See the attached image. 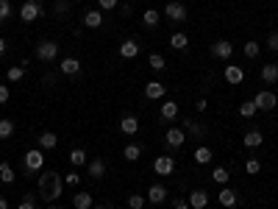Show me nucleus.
<instances>
[{"mask_svg": "<svg viewBox=\"0 0 278 209\" xmlns=\"http://www.w3.org/2000/svg\"><path fill=\"white\" fill-rule=\"evenodd\" d=\"M164 17H167V20H173V23H184V20H186V6H184V3H178V0L167 3Z\"/></svg>", "mask_w": 278, "mask_h": 209, "instance_id": "obj_7", "label": "nucleus"}, {"mask_svg": "<svg viewBox=\"0 0 278 209\" xmlns=\"http://www.w3.org/2000/svg\"><path fill=\"white\" fill-rule=\"evenodd\" d=\"M97 6H100V11H112L117 9V0H97Z\"/></svg>", "mask_w": 278, "mask_h": 209, "instance_id": "obj_42", "label": "nucleus"}, {"mask_svg": "<svg viewBox=\"0 0 278 209\" xmlns=\"http://www.w3.org/2000/svg\"><path fill=\"white\" fill-rule=\"evenodd\" d=\"M211 56H214V59L228 61L231 56H234V45L228 42V39H217V42L211 45Z\"/></svg>", "mask_w": 278, "mask_h": 209, "instance_id": "obj_6", "label": "nucleus"}, {"mask_svg": "<svg viewBox=\"0 0 278 209\" xmlns=\"http://www.w3.org/2000/svg\"><path fill=\"white\" fill-rule=\"evenodd\" d=\"M267 48L270 51H278V31H273V34L267 36Z\"/></svg>", "mask_w": 278, "mask_h": 209, "instance_id": "obj_45", "label": "nucleus"}, {"mask_svg": "<svg viewBox=\"0 0 278 209\" xmlns=\"http://www.w3.org/2000/svg\"><path fill=\"white\" fill-rule=\"evenodd\" d=\"M142 145H137V142H128V145H125V148H122V157L128 159V162H137L139 157H142Z\"/></svg>", "mask_w": 278, "mask_h": 209, "instance_id": "obj_24", "label": "nucleus"}, {"mask_svg": "<svg viewBox=\"0 0 278 209\" xmlns=\"http://www.w3.org/2000/svg\"><path fill=\"white\" fill-rule=\"evenodd\" d=\"M56 145H59V137H56L53 131H42V134H39V148L42 151H53Z\"/></svg>", "mask_w": 278, "mask_h": 209, "instance_id": "obj_19", "label": "nucleus"}, {"mask_svg": "<svg viewBox=\"0 0 278 209\" xmlns=\"http://www.w3.org/2000/svg\"><path fill=\"white\" fill-rule=\"evenodd\" d=\"M70 165L72 167H84L87 165V151H81V148L70 151Z\"/></svg>", "mask_w": 278, "mask_h": 209, "instance_id": "obj_30", "label": "nucleus"}, {"mask_svg": "<svg viewBox=\"0 0 278 209\" xmlns=\"http://www.w3.org/2000/svg\"><path fill=\"white\" fill-rule=\"evenodd\" d=\"M137 53H139V42H137V39H125V42L120 45V56H122V59H134Z\"/></svg>", "mask_w": 278, "mask_h": 209, "instance_id": "obj_20", "label": "nucleus"}, {"mask_svg": "<svg viewBox=\"0 0 278 209\" xmlns=\"http://www.w3.org/2000/svg\"><path fill=\"white\" fill-rule=\"evenodd\" d=\"M206 98H200V101H198V104H195V109H198V112H206Z\"/></svg>", "mask_w": 278, "mask_h": 209, "instance_id": "obj_49", "label": "nucleus"}, {"mask_svg": "<svg viewBox=\"0 0 278 209\" xmlns=\"http://www.w3.org/2000/svg\"><path fill=\"white\" fill-rule=\"evenodd\" d=\"M6 48H9V45H6V39H3V36H0V56L6 53Z\"/></svg>", "mask_w": 278, "mask_h": 209, "instance_id": "obj_50", "label": "nucleus"}, {"mask_svg": "<svg viewBox=\"0 0 278 209\" xmlns=\"http://www.w3.org/2000/svg\"><path fill=\"white\" fill-rule=\"evenodd\" d=\"M23 165H25V170H31V173H36V170H42L45 167V151H28L25 157H23Z\"/></svg>", "mask_w": 278, "mask_h": 209, "instance_id": "obj_5", "label": "nucleus"}, {"mask_svg": "<svg viewBox=\"0 0 278 209\" xmlns=\"http://www.w3.org/2000/svg\"><path fill=\"white\" fill-rule=\"evenodd\" d=\"M72 207L75 209H89L92 207V195H89V192H75V195H72Z\"/></svg>", "mask_w": 278, "mask_h": 209, "instance_id": "obj_26", "label": "nucleus"}, {"mask_svg": "<svg viewBox=\"0 0 278 209\" xmlns=\"http://www.w3.org/2000/svg\"><path fill=\"white\" fill-rule=\"evenodd\" d=\"M84 26L87 28H100L103 26V11L100 9H89L87 14H84Z\"/></svg>", "mask_w": 278, "mask_h": 209, "instance_id": "obj_14", "label": "nucleus"}, {"mask_svg": "<svg viewBox=\"0 0 278 209\" xmlns=\"http://www.w3.org/2000/svg\"><path fill=\"white\" fill-rule=\"evenodd\" d=\"M242 78H245L242 67H236V64H228L226 67V81L228 84H242Z\"/></svg>", "mask_w": 278, "mask_h": 209, "instance_id": "obj_22", "label": "nucleus"}, {"mask_svg": "<svg viewBox=\"0 0 278 209\" xmlns=\"http://www.w3.org/2000/svg\"><path fill=\"white\" fill-rule=\"evenodd\" d=\"M36 59H39V61H56V59H59V45L53 42V39H42V42H36Z\"/></svg>", "mask_w": 278, "mask_h": 209, "instance_id": "obj_2", "label": "nucleus"}, {"mask_svg": "<svg viewBox=\"0 0 278 209\" xmlns=\"http://www.w3.org/2000/svg\"><path fill=\"white\" fill-rule=\"evenodd\" d=\"M245 170H248L251 176L261 173V162H259V159H248V162H245Z\"/></svg>", "mask_w": 278, "mask_h": 209, "instance_id": "obj_39", "label": "nucleus"}, {"mask_svg": "<svg viewBox=\"0 0 278 209\" xmlns=\"http://www.w3.org/2000/svg\"><path fill=\"white\" fill-rule=\"evenodd\" d=\"M148 198L145 195H128V209H145Z\"/></svg>", "mask_w": 278, "mask_h": 209, "instance_id": "obj_35", "label": "nucleus"}, {"mask_svg": "<svg viewBox=\"0 0 278 209\" xmlns=\"http://www.w3.org/2000/svg\"><path fill=\"white\" fill-rule=\"evenodd\" d=\"M61 190H64V179H61L56 170H45V173H39V195H42L45 201L61 198Z\"/></svg>", "mask_w": 278, "mask_h": 209, "instance_id": "obj_1", "label": "nucleus"}, {"mask_svg": "<svg viewBox=\"0 0 278 209\" xmlns=\"http://www.w3.org/2000/svg\"><path fill=\"white\" fill-rule=\"evenodd\" d=\"M59 70L64 73V76H78L81 73V61L75 59V56H67V59H61Z\"/></svg>", "mask_w": 278, "mask_h": 209, "instance_id": "obj_12", "label": "nucleus"}, {"mask_svg": "<svg viewBox=\"0 0 278 209\" xmlns=\"http://www.w3.org/2000/svg\"><path fill=\"white\" fill-rule=\"evenodd\" d=\"M42 84H45V87H56V76H53V73H47V76L42 78Z\"/></svg>", "mask_w": 278, "mask_h": 209, "instance_id": "obj_47", "label": "nucleus"}, {"mask_svg": "<svg viewBox=\"0 0 278 209\" xmlns=\"http://www.w3.org/2000/svg\"><path fill=\"white\" fill-rule=\"evenodd\" d=\"M11 17V3L9 0H0V23H6Z\"/></svg>", "mask_w": 278, "mask_h": 209, "instance_id": "obj_41", "label": "nucleus"}, {"mask_svg": "<svg viewBox=\"0 0 278 209\" xmlns=\"http://www.w3.org/2000/svg\"><path fill=\"white\" fill-rule=\"evenodd\" d=\"M181 129H186V134H189V137H195V139H203L206 137V126H203V123H198V120H192V117H184V126Z\"/></svg>", "mask_w": 278, "mask_h": 209, "instance_id": "obj_8", "label": "nucleus"}, {"mask_svg": "<svg viewBox=\"0 0 278 209\" xmlns=\"http://www.w3.org/2000/svg\"><path fill=\"white\" fill-rule=\"evenodd\" d=\"M153 170H156L159 176H173V170H175L173 157H159L156 162H153Z\"/></svg>", "mask_w": 278, "mask_h": 209, "instance_id": "obj_11", "label": "nucleus"}, {"mask_svg": "<svg viewBox=\"0 0 278 209\" xmlns=\"http://www.w3.org/2000/svg\"><path fill=\"white\" fill-rule=\"evenodd\" d=\"M0 209H9V201L6 198H0Z\"/></svg>", "mask_w": 278, "mask_h": 209, "instance_id": "obj_51", "label": "nucleus"}, {"mask_svg": "<svg viewBox=\"0 0 278 209\" xmlns=\"http://www.w3.org/2000/svg\"><path fill=\"white\" fill-rule=\"evenodd\" d=\"M170 45H173L175 51H186V45H189V39H186V34H181V31H175V34L170 36Z\"/></svg>", "mask_w": 278, "mask_h": 209, "instance_id": "obj_31", "label": "nucleus"}, {"mask_svg": "<svg viewBox=\"0 0 278 209\" xmlns=\"http://www.w3.org/2000/svg\"><path fill=\"white\" fill-rule=\"evenodd\" d=\"M148 64H150L153 70H164V64H167V61H164V56H159V53H150Z\"/></svg>", "mask_w": 278, "mask_h": 209, "instance_id": "obj_38", "label": "nucleus"}, {"mask_svg": "<svg viewBox=\"0 0 278 209\" xmlns=\"http://www.w3.org/2000/svg\"><path fill=\"white\" fill-rule=\"evenodd\" d=\"M173 209H192V207H189V201L178 198V201H175V204H173Z\"/></svg>", "mask_w": 278, "mask_h": 209, "instance_id": "obj_48", "label": "nucleus"}, {"mask_svg": "<svg viewBox=\"0 0 278 209\" xmlns=\"http://www.w3.org/2000/svg\"><path fill=\"white\" fill-rule=\"evenodd\" d=\"M184 139H186V131L184 129H167V134H164L167 148H181Z\"/></svg>", "mask_w": 278, "mask_h": 209, "instance_id": "obj_9", "label": "nucleus"}, {"mask_svg": "<svg viewBox=\"0 0 278 209\" xmlns=\"http://www.w3.org/2000/svg\"><path fill=\"white\" fill-rule=\"evenodd\" d=\"M95 209H109V207H106V204H100V207H95Z\"/></svg>", "mask_w": 278, "mask_h": 209, "instance_id": "obj_52", "label": "nucleus"}, {"mask_svg": "<svg viewBox=\"0 0 278 209\" xmlns=\"http://www.w3.org/2000/svg\"><path fill=\"white\" fill-rule=\"evenodd\" d=\"M9 98H11V89L6 87V84H0V104H6Z\"/></svg>", "mask_w": 278, "mask_h": 209, "instance_id": "obj_46", "label": "nucleus"}, {"mask_svg": "<svg viewBox=\"0 0 278 209\" xmlns=\"http://www.w3.org/2000/svg\"><path fill=\"white\" fill-rule=\"evenodd\" d=\"M53 11H56V17H59V20H61V17H67V11H70V0H59Z\"/></svg>", "mask_w": 278, "mask_h": 209, "instance_id": "obj_40", "label": "nucleus"}, {"mask_svg": "<svg viewBox=\"0 0 278 209\" xmlns=\"http://www.w3.org/2000/svg\"><path fill=\"white\" fill-rule=\"evenodd\" d=\"M211 159H214V154H211V148H206V145H200V148L195 151V162H198V165H208Z\"/></svg>", "mask_w": 278, "mask_h": 209, "instance_id": "obj_29", "label": "nucleus"}, {"mask_svg": "<svg viewBox=\"0 0 278 209\" xmlns=\"http://www.w3.org/2000/svg\"><path fill=\"white\" fill-rule=\"evenodd\" d=\"M159 20H162V14H159L156 9H145V14H142V23H145V28H156Z\"/></svg>", "mask_w": 278, "mask_h": 209, "instance_id": "obj_28", "label": "nucleus"}, {"mask_svg": "<svg viewBox=\"0 0 278 209\" xmlns=\"http://www.w3.org/2000/svg\"><path fill=\"white\" fill-rule=\"evenodd\" d=\"M42 17V3L39 0H25L23 9H20V20L23 23H34V20Z\"/></svg>", "mask_w": 278, "mask_h": 209, "instance_id": "obj_3", "label": "nucleus"}, {"mask_svg": "<svg viewBox=\"0 0 278 209\" xmlns=\"http://www.w3.org/2000/svg\"><path fill=\"white\" fill-rule=\"evenodd\" d=\"M261 81H264V84H276L278 81V64H264V67H261Z\"/></svg>", "mask_w": 278, "mask_h": 209, "instance_id": "obj_25", "label": "nucleus"}, {"mask_svg": "<svg viewBox=\"0 0 278 209\" xmlns=\"http://www.w3.org/2000/svg\"><path fill=\"white\" fill-rule=\"evenodd\" d=\"M175 117H178V104H175V101H164V104H162V120L173 123Z\"/></svg>", "mask_w": 278, "mask_h": 209, "instance_id": "obj_18", "label": "nucleus"}, {"mask_svg": "<svg viewBox=\"0 0 278 209\" xmlns=\"http://www.w3.org/2000/svg\"><path fill=\"white\" fill-rule=\"evenodd\" d=\"M236 192L231 190V187H223V190H220V204H223V207L226 209H231V207H236Z\"/></svg>", "mask_w": 278, "mask_h": 209, "instance_id": "obj_23", "label": "nucleus"}, {"mask_svg": "<svg viewBox=\"0 0 278 209\" xmlns=\"http://www.w3.org/2000/svg\"><path fill=\"white\" fill-rule=\"evenodd\" d=\"M211 179H214V182H217V184H228V179H231V173H228L226 167H214V170H211Z\"/></svg>", "mask_w": 278, "mask_h": 209, "instance_id": "obj_34", "label": "nucleus"}, {"mask_svg": "<svg viewBox=\"0 0 278 209\" xmlns=\"http://www.w3.org/2000/svg\"><path fill=\"white\" fill-rule=\"evenodd\" d=\"M145 198L150 201V204H164V198H167V187H162V184H153L148 190V195Z\"/></svg>", "mask_w": 278, "mask_h": 209, "instance_id": "obj_17", "label": "nucleus"}, {"mask_svg": "<svg viewBox=\"0 0 278 209\" xmlns=\"http://www.w3.org/2000/svg\"><path fill=\"white\" fill-rule=\"evenodd\" d=\"M242 51H245V56H248V59H256V56H259V51H261V48H259V42H256V39H248V42H245V48H242Z\"/></svg>", "mask_w": 278, "mask_h": 209, "instance_id": "obj_33", "label": "nucleus"}, {"mask_svg": "<svg viewBox=\"0 0 278 209\" xmlns=\"http://www.w3.org/2000/svg\"><path fill=\"white\" fill-rule=\"evenodd\" d=\"M189 207L192 209H206L208 207V192L206 190H195L189 195Z\"/></svg>", "mask_w": 278, "mask_h": 209, "instance_id": "obj_16", "label": "nucleus"}, {"mask_svg": "<svg viewBox=\"0 0 278 209\" xmlns=\"http://www.w3.org/2000/svg\"><path fill=\"white\" fill-rule=\"evenodd\" d=\"M23 76H25V67H23V64H14V67L6 70V78H9L11 84H14V81H20Z\"/></svg>", "mask_w": 278, "mask_h": 209, "instance_id": "obj_32", "label": "nucleus"}, {"mask_svg": "<svg viewBox=\"0 0 278 209\" xmlns=\"http://www.w3.org/2000/svg\"><path fill=\"white\" fill-rule=\"evenodd\" d=\"M164 95H167V87L162 84V81H148V84H145V98H150V101H162Z\"/></svg>", "mask_w": 278, "mask_h": 209, "instance_id": "obj_10", "label": "nucleus"}, {"mask_svg": "<svg viewBox=\"0 0 278 209\" xmlns=\"http://www.w3.org/2000/svg\"><path fill=\"white\" fill-rule=\"evenodd\" d=\"M120 131L125 134V137H134V134L139 131V120L134 117V114H125V117L120 120Z\"/></svg>", "mask_w": 278, "mask_h": 209, "instance_id": "obj_13", "label": "nucleus"}, {"mask_svg": "<svg viewBox=\"0 0 278 209\" xmlns=\"http://www.w3.org/2000/svg\"><path fill=\"white\" fill-rule=\"evenodd\" d=\"M78 182H81V176L75 173V170H72V173H67V176H64V184H70V187H75V184H78Z\"/></svg>", "mask_w": 278, "mask_h": 209, "instance_id": "obj_44", "label": "nucleus"}, {"mask_svg": "<svg viewBox=\"0 0 278 209\" xmlns=\"http://www.w3.org/2000/svg\"><path fill=\"white\" fill-rule=\"evenodd\" d=\"M87 170L92 179H103L106 176V162L103 159H92V162H87Z\"/></svg>", "mask_w": 278, "mask_h": 209, "instance_id": "obj_21", "label": "nucleus"}, {"mask_svg": "<svg viewBox=\"0 0 278 209\" xmlns=\"http://www.w3.org/2000/svg\"><path fill=\"white\" fill-rule=\"evenodd\" d=\"M14 134V123L11 120H0V139H9Z\"/></svg>", "mask_w": 278, "mask_h": 209, "instance_id": "obj_36", "label": "nucleus"}, {"mask_svg": "<svg viewBox=\"0 0 278 209\" xmlns=\"http://www.w3.org/2000/svg\"><path fill=\"white\" fill-rule=\"evenodd\" d=\"M253 104H256V109H259V112H273V109L278 106V98H276V92L261 89L259 95L253 98Z\"/></svg>", "mask_w": 278, "mask_h": 209, "instance_id": "obj_4", "label": "nucleus"}, {"mask_svg": "<svg viewBox=\"0 0 278 209\" xmlns=\"http://www.w3.org/2000/svg\"><path fill=\"white\" fill-rule=\"evenodd\" d=\"M50 209H56V207H50Z\"/></svg>", "mask_w": 278, "mask_h": 209, "instance_id": "obj_53", "label": "nucleus"}, {"mask_svg": "<svg viewBox=\"0 0 278 209\" xmlns=\"http://www.w3.org/2000/svg\"><path fill=\"white\" fill-rule=\"evenodd\" d=\"M14 179H17L14 167H11L9 162H0V182H3V184H11Z\"/></svg>", "mask_w": 278, "mask_h": 209, "instance_id": "obj_27", "label": "nucleus"}, {"mask_svg": "<svg viewBox=\"0 0 278 209\" xmlns=\"http://www.w3.org/2000/svg\"><path fill=\"white\" fill-rule=\"evenodd\" d=\"M242 142H245V148H259L261 142H264V134H261L259 129H251V131L242 137Z\"/></svg>", "mask_w": 278, "mask_h": 209, "instance_id": "obj_15", "label": "nucleus"}, {"mask_svg": "<svg viewBox=\"0 0 278 209\" xmlns=\"http://www.w3.org/2000/svg\"><path fill=\"white\" fill-rule=\"evenodd\" d=\"M256 112H259V109H256V104H253V101H245V104L239 106V114H242V117H253Z\"/></svg>", "mask_w": 278, "mask_h": 209, "instance_id": "obj_37", "label": "nucleus"}, {"mask_svg": "<svg viewBox=\"0 0 278 209\" xmlns=\"http://www.w3.org/2000/svg\"><path fill=\"white\" fill-rule=\"evenodd\" d=\"M17 209H36V204H34V195H25V198L20 201V207Z\"/></svg>", "mask_w": 278, "mask_h": 209, "instance_id": "obj_43", "label": "nucleus"}]
</instances>
